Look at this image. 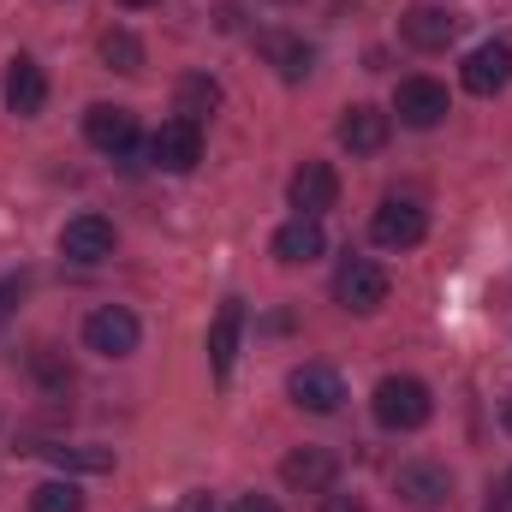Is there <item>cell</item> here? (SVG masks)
I'll list each match as a JSON object with an SVG mask.
<instances>
[{
	"instance_id": "obj_3",
	"label": "cell",
	"mask_w": 512,
	"mask_h": 512,
	"mask_svg": "<svg viewBox=\"0 0 512 512\" xmlns=\"http://www.w3.org/2000/svg\"><path fill=\"white\" fill-rule=\"evenodd\" d=\"M137 340H143V328H137V316H131L126 304H102V310L84 316V346L96 358H131Z\"/></svg>"
},
{
	"instance_id": "obj_9",
	"label": "cell",
	"mask_w": 512,
	"mask_h": 512,
	"mask_svg": "<svg viewBox=\"0 0 512 512\" xmlns=\"http://www.w3.org/2000/svg\"><path fill=\"white\" fill-rule=\"evenodd\" d=\"M334 477H340V459L328 447H298V453L280 459V483L298 489V495H328Z\"/></svg>"
},
{
	"instance_id": "obj_2",
	"label": "cell",
	"mask_w": 512,
	"mask_h": 512,
	"mask_svg": "<svg viewBox=\"0 0 512 512\" xmlns=\"http://www.w3.org/2000/svg\"><path fill=\"white\" fill-rule=\"evenodd\" d=\"M334 298L352 310V316H370L387 304V268L370 262V256H346L340 274H334Z\"/></svg>"
},
{
	"instance_id": "obj_23",
	"label": "cell",
	"mask_w": 512,
	"mask_h": 512,
	"mask_svg": "<svg viewBox=\"0 0 512 512\" xmlns=\"http://www.w3.org/2000/svg\"><path fill=\"white\" fill-rule=\"evenodd\" d=\"M102 60H108L114 72H137V66H143V48H137L131 30H108V36H102Z\"/></svg>"
},
{
	"instance_id": "obj_17",
	"label": "cell",
	"mask_w": 512,
	"mask_h": 512,
	"mask_svg": "<svg viewBox=\"0 0 512 512\" xmlns=\"http://www.w3.org/2000/svg\"><path fill=\"white\" fill-rule=\"evenodd\" d=\"M387 131H393V120H387L382 108H370V102H358V108L340 114V143H346L352 155H376L387 143Z\"/></svg>"
},
{
	"instance_id": "obj_28",
	"label": "cell",
	"mask_w": 512,
	"mask_h": 512,
	"mask_svg": "<svg viewBox=\"0 0 512 512\" xmlns=\"http://www.w3.org/2000/svg\"><path fill=\"white\" fill-rule=\"evenodd\" d=\"M322 512H364V501H358V495H328Z\"/></svg>"
},
{
	"instance_id": "obj_27",
	"label": "cell",
	"mask_w": 512,
	"mask_h": 512,
	"mask_svg": "<svg viewBox=\"0 0 512 512\" xmlns=\"http://www.w3.org/2000/svg\"><path fill=\"white\" fill-rule=\"evenodd\" d=\"M179 512H215V501L203 489H191V495H179Z\"/></svg>"
},
{
	"instance_id": "obj_1",
	"label": "cell",
	"mask_w": 512,
	"mask_h": 512,
	"mask_svg": "<svg viewBox=\"0 0 512 512\" xmlns=\"http://www.w3.org/2000/svg\"><path fill=\"white\" fill-rule=\"evenodd\" d=\"M370 405H376V423H382V429H423L429 411H435L429 387L417 382V376H382Z\"/></svg>"
},
{
	"instance_id": "obj_6",
	"label": "cell",
	"mask_w": 512,
	"mask_h": 512,
	"mask_svg": "<svg viewBox=\"0 0 512 512\" xmlns=\"http://www.w3.org/2000/svg\"><path fill=\"white\" fill-rule=\"evenodd\" d=\"M393 489H399V501L417 512H435L453 501V477H447V465H429V459H411V465H399V477H393Z\"/></svg>"
},
{
	"instance_id": "obj_29",
	"label": "cell",
	"mask_w": 512,
	"mask_h": 512,
	"mask_svg": "<svg viewBox=\"0 0 512 512\" xmlns=\"http://www.w3.org/2000/svg\"><path fill=\"white\" fill-rule=\"evenodd\" d=\"M501 423H507V435H512V399H507V405H501Z\"/></svg>"
},
{
	"instance_id": "obj_7",
	"label": "cell",
	"mask_w": 512,
	"mask_h": 512,
	"mask_svg": "<svg viewBox=\"0 0 512 512\" xmlns=\"http://www.w3.org/2000/svg\"><path fill=\"white\" fill-rule=\"evenodd\" d=\"M149 161H155L161 173H191V167L203 161V126H191V120H167V126L149 137Z\"/></svg>"
},
{
	"instance_id": "obj_25",
	"label": "cell",
	"mask_w": 512,
	"mask_h": 512,
	"mask_svg": "<svg viewBox=\"0 0 512 512\" xmlns=\"http://www.w3.org/2000/svg\"><path fill=\"white\" fill-rule=\"evenodd\" d=\"M12 298H24V274H6V280H0V316L12 310Z\"/></svg>"
},
{
	"instance_id": "obj_4",
	"label": "cell",
	"mask_w": 512,
	"mask_h": 512,
	"mask_svg": "<svg viewBox=\"0 0 512 512\" xmlns=\"http://www.w3.org/2000/svg\"><path fill=\"white\" fill-rule=\"evenodd\" d=\"M423 233H429V215L411 197H387L382 209L370 215V239L382 251H411V245H423Z\"/></svg>"
},
{
	"instance_id": "obj_26",
	"label": "cell",
	"mask_w": 512,
	"mask_h": 512,
	"mask_svg": "<svg viewBox=\"0 0 512 512\" xmlns=\"http://www.w3.org/2000/svg\"><path fill=\"white\" fill-rule=\"evenodd\" d=\"M233 512H280V507H274L268 495H239V501H233Z\"/></svg>"
},
{
	"instance_id": "obj_18",
	"label": "cell",
	"mask_w": 512,
	"mask_h": 512,
	"mask_svg": "<svg viewBox=\"0 0 512 512\" xmlns=\"http://www.w3.org/2000/svg\"><path fill=\"white\" fill-rule=\"evenodd\" d=\"M328 251V233H322V221L316 215H298V221H286L280 233H274V256L280 262H316V256Z\"/></svg>"
},
{
	"instance_id": "obj_14",
	"label": "cell",
	"mask_w": 512,
	"mask_h": 512,
	"mask_svg": "<svg viewBox=\"0 0 512 512\" xmlns=\"http://www.w3.org/2000/svg\"><path fill=\"white\" fill-rule=\"evenodd\" d=\"M60 256H72V262H108L114 256V221H102V215L66 221L60 227Z\"/></svg>"
},
{
	"instance_id": "obj_15",
	"label": "cell",
	"mask_w": 512,
	"mask_h": 512,
	"mask_svg": "<svg viewBox=\"0 0 512 512\" xmlns=\"http://www.w3.org/2000/svg\"><path fill=\"white\" fill-rule=\"evenodd\" d=\"M84 137H90L102 155H131V149H137V120H131L126 108L96 102V108L84 114Z\"/></svg>"
},
{
	"instance_id": "obj_30",
	"label": "cell",
	"mask_w": 512,
	"mask_h": 512,
	"mask_svg": "<svg viewBox=\"0 0 512 512\" xmlns=\"http://www.w3.org/2000/svg\"><path fill=\"white\" fill-rule=\"evenodd\" d=\"M120 6H155V0H120Z\"/></svg>"
},
{
	"instance_id": "obj_20",
	"label": "cell",
	"mask_w": 512,
	"mask_h": 512,
	"mask_svg": "<svg viewBox=\"0 0 512 512\" xmlns=\"http://www.w3.org/2000/svg\"><path fill=\"white\" fill-rule=\"evenodd\" d=\"M30 453L54 459L60 471H114V453H108V447H60V441H42V447H30Z\"/></svg>"
},
{
	"instance_id": "obj_11",
	"label": "cell",
	"mask_w": 512,
	"mask_h": 512,
	"mask_svg": "<svg viewBox=\"0 0 512 512\" xmlns=\"http://www.w3.org/2000/svg\"><path fill=\"white\" fill-rule=\"evenodd\" d=\"M459 84H465L471 96H501L512 84V42H483V48H471Z\"/></svg>"
},
{
	"instance_id": "obj_10",
	"label": "cell",
	"mask_w": 512,
	"mask_h": 512,
	"mask_svg": "<svg viewBox=\"0 0 512 512\" xmlns=\"http://www.w3.org/2000/svg\"><path fill=\"white\" fill-rule=\"evenodd\" d=\"M0 96H6V108H12L18 120L42 114V102H48V78H42V66H36L30 54H12V60H6V78H0Z\"/></svg>"
},
{
	"instance_id": "obj_31",
	"label": "cell",
	"mask_w": 512,
	"mask_h": 512,
	"mask_svg": "<svg viewBox=\"0 0 512 512\" xmlns=\"http://www.w3.org/2000/svg\"><path fill=\"white\" fill-rule=\"evenodd\" d=\"M507 501H512V471H507Z\"/></svg>"
},
{
	"instance_id": "obj_8",
	"label": "cell",
	"mask_w": 512,
	"mask_h": 512,
	"mask_svg": "<svg viewBox=\"0 0 512 512\" xmlns=\"http://www.w3.org/2000/svg\"><path fill=\"white\" fill-rule=\"evenodd\" d=\"M393 114H399V126L411 131H429L447 120V90L435 84V78H405L399 90H393Z\"/></svg>"
},
{
	"instance_id": "obj_19",
	"label": "cell",
	"mask_w": 512,
	"mask_h": 512,
	"mask_svg": "<svg viewBox=\"0 0 512 512\" xmlns=\"http://www.w3.org/2000/svg\"><path fill=\"white\" fill-rule=\"evenodd\" d=\"M256 48H262V60L286 78V84H298L304 72H310V48L298 42V36H280V30H268V36H256Z\"/></svg>"
},
{
	"instance_id": "obj_16",
	"label": "cell",
	"mask_w": 512,
	"mask_h": 512,
	"mask_svg": "<svg viewBox=\"0 0 512 512\" xmlns=\"http://www.w3.org/2000/svg\"><path fill=\"white\" fill-rule=\"evenodd\" d=\"M399 36H405L411 48H423V54H441V48L459 36V18L441 12V6H411V12L399 18Z\"/></svg>"
},
{
	"instance_id": "obj_5",
	"label": "cell",
	"mask_w": 512,
	"mask_h": 512,
	"mask_svg": "<svg viewBox=\"0 0 512 512\" xmlns=\"http://www.w3.org/2000/svg\"><path fill=\"white\" fill-rule=\"evenodd\" d=\"M286 393H292L298 411H310V417H334L340 399H346V382H340V370H328V364H298V370L286 376Z\"/></svg>"
},
{
	"instance_id": "obj_22",
	"label": "cell",
	"mask_w": 512,
	"mask_h": 512,
	"mask_svg": "<svg viewBox=\"0 0 512 512\" xmlns=\"http://www.w3.org/2000/svg\"><path fill=\"white\" fill-rule=\"evenodd\" d=\"M30 512H84V495L78 483H42L30 489Z\"/></svg>"
},
{
	"instance_id": "obj_12",
	"label": "cell",
	"mask_w": 512,
	"mask_h": 512,
	"mask_svg": "<svg viewBox=\"0 0 512 512\" xmlns=\"http://www.w3.org/2000/svg\"><path fill=\"white\" fill-rule=\"evenodd\" d=\"M286 197H292V209H298V215H316V221H322V209H334V197H340V179H334V167H328V161H304V167L292 173Z\"/></svg>"
},
{
	"instance_id": "obj_24",
	"label": "cell",
	"mask_w": 512,
	"mask_h": 512,
	"mask_svg": "<svg viewBox=\"0 0 512 512\" xmlns=\"http://www.w3.org/2000/svg\"><path fill=\"white\" fill-rule=\"evenodd\" d=\"M30 370L42 376V387H66L72 382V364L54 352V346H36V358H30Z\"/></svg>"
},
{
	"instance_id": "obj_13",
	"label": "cell",
	"mask_w": 512,
	"mask_h": 512,
	"mask_svg": "<svg viewBox=\"0 0 512 512\" xmlns=\"http://www.w3.org/2000/svg\"><path fill=\"white\" fill-rule=\"evenodd\" d=\"M239 328H245V298H221V310H215V322H209V370H215V382L233 376Z\"/></svg>"
},
{
	"instance_id": "obj_21",
	"label": "cell",
	"mask_w": 512,
	"mask_h": 512,
	"mask_svg": "<svg viewBox=\"0 0 512 512\" xmlns=\"http://www.w3.org/2000/svg\"><path fill=\"white\" fill-rule=\"evenodd\" d=\"M215 102H221V84H215V78H185L179 96H173V114L191 120V126H203V114H209Z\"/></svg>"
}]
</instances>
